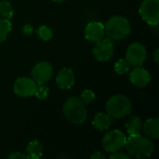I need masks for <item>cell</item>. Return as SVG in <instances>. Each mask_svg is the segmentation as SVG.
<instances>
[{
    "instance_id": "4316f807",
    "label": "cell",
    "mask_w": 159,
    "mask_h": 159,
    "mask_svg": "<svg viewBox=\"0 0 159 159\" xmlns=\"http://www.w3.org/2000/svg\"><path fill=\"white\" fill-rule=\"evenodd\" d=\"M91 158L93 159H105L106 158V157L103 155V154H102L101 152H95L91 157H90Z\"/></svg>"
},
{
    "instance_id": "8fae6325",
    "label": "cell",
    "mask_w": 159,
    "mask_h": 159,
    "mask_svg": "<svg viewBox=\"0 0 159 159\" xmlns=\"http://www.w3.org/2000/svg\"><path fill=\"white\" fill-rule=\"evenodd\" d=\"M105 34L104 24L100 21H92L87 24L85 28V37L90 42H98Z\"/></svg>"
},
{
    "instance_id": "d6986e66",
    "label": "cell",
    "mask_w": 159,
    "mask_h": 159,
    "mask_svg": "<svg viewBox=\"0 0 159 159\" xmlns=\"http://www.w3.org/2000/svg\"><path fill=\"white\" fill-rule=\"evenodd\" d=\"M11 31V23L9 20L0 18V43L4 42Z\"/></svg>"
},
{
    "instance_id": "6da1fadb",
    "label": "cell",
    "mask_w": 159,
    "mask_h": 159,
    "mask_svg": "<svg viewBox=\"0 0 159 159\" xmlns=\"http://www.w3.org/2000/svg\"><path fill=\"white\" fill-rule=\"evenodd\" d=\"M128 154L134 158H147L152 156L155 145L151 139L140 133L129 135L125 143Z\"/></svg>"
},
{
    "instance_id": "7a4b0ae2",
    "label": "cell",
    "mask_w": 159,
    "mask_h": 159,
    "mask_svg": "<svg viewBox=\"0 0 159 159\" xmlns=\"http://www.w3.org/2000/svg\"><path fill=\"white\" fill-rule=\"evenodd\" d=\"M62 113L65 118L73 124H83L88 116V112L84 102L80 98L70 97L68 98L62 107Z\"/></svg>"
},
{
    "instance_id": "cb8c5ba5",
    "label": "cell",
    "mask_w": 159,
    "mask_h": 159,
    "mask_svg": "<svg viewBox=\"0 0 159 159\" xmlns=\"http://www.w3.org/2000/svg\"><path fill=\"white\" fill-rule=\"evenodd\" d=\"M111 159H129L130 156L129 154H125V153H121V152H115L112 153V155L110 156Z\"/></svg>"
},
{
    "instance_id": "44dd1931",
    "label": "cell",
    "mask_w": 159,
    "mask_h": 159,
    "mask_svg": "<svg viewBox=\"0 0 159 159\" xmlns=\"http://www.w3.org/2000/svg\"><path fill=\"white\" fill-rule=\"evenodd\" d=\"M129 64L126 59H119L115 64V71L118 75H124L129 72Z\"/></svg>"
},
{
    "instance_id": "4fadbf2b",
    "label": "cell",
    "mask_w": 159,
    "mask_h": 159,
    "mask_svg": "<svg viewBox=\"0 0 159 159\" xmlns=\"http://www.w3.org/2000/svg\"><path fill=\"white\" fill-rule=\"evenodd\" d=\"M75 74L72 69L63 67L60 70L56 77L57 86L61 89H69L75 84Z\"/></svg>"
},
{
    "instance_id": "484cf974",
    "label": "cell",
    "mask_w": 159,
    "mask_h": 159,
    "mask_svg": "<svg viewBox=\"0 0 159 159\" xmlns=\"http://www.w3.org/2000/svg\"><path fill=\"white\" fill-rule=\"evenodd\" d=\"M22 32H23V34H26V35H30V34H33V32H34V28H33V26H32L31 24L27 23V24L23 25V27H22Z\"/></svg>"
},
{
    "instance_id": "ffe728a7",
    "label": "cell",
    "mask_w": 159,
    "mask_h": 159,
    "mask_svg": "<svg viewBox=\"0 0 159 159\" xmlns=\"http://www.w3.org/2000/svg\"><path fill=\"white\" fill-rule=\"evenodd\" d=\"M36 34L38 37L43 41H49L53 37V32L52 30L47 26V25H41L37 28Z\"/></svg>"
},
{
    "instance_id": "83f0119b",
    "label": "cell",
    "mask_w": 159,
    "mask_h": 159,
    "mask_svg": "<svg viewBox=\"0 0 159 159\" xmlns=\"http://www.w3.org/2000/svg\"><path fill=\"white\" fill-rule=\"evenodd\" d=\"M154 61H155V62H157V63H158L159 61V49L158 48H157L156 50H155V52H154Z\"/></svg>"
},
{
    "instance_id": "8992f818",
    "label": "cell",
    "mask_w": 159,
    "mask_h": 159,
    "mask_svg": "<svg viewBox=\"0 0 159 159\" xmlns=\"http://www.w3.org/2000/svg\"><path fill=\"white\" fill-rule=\"evenodd\" d=\"M139 12L142 19L149 25H157L159 22V1L144 0L141 6Z\"/></svg>"
},
{
    "instance_id": "9a60e30c",
    "label": "cell",
    "mask_w": 159,
    "mask_h": 159,
    "mask_svg": "<svg viewBox=\"0 0 159 159\" xmlns=\"http://www.w3.org/2000/svg\"><path fill=\"white\" fill-rule=\"evenodd\" d=\"M113 119L114 118L111 116H109L107 113L101 112L96 114V116H94L92 125L96 129L100 131H104L110 128L111 124L113 123Z\"/></svg>"
},
{
    "instance_id": "603a6c76",
    "label": "cell",
    "mask_w": 159,
    "mask_h": 159,
    "mask_svg": "<svg viewBox=\"0 0 159 159\" xmlns=\"http://www.w3.org/2000/svg\"><path fill=\"white\" fill-rule=\"evenodd\" d=\"M48 88L43 85H36L35 90H34V96L38 100H46L48 95Z\"/></svg>"
},
{
    "instance_id": "ac0fdd59",
    "label": "cell",
    "mask_w": 159,
    "mask_h": 159,
    "mask_svg": "<svg viewBox=\"0 0 159 159\" xmlns=\"http://www.w3.org/2000/svg\"><path fill=\"white\" fill-rule=\"evenodd\" d=\"M14 14V9L12 5L6 0L0 2V17L3 19L10 20L12 19Z\"/></svg>"
},
{
    "instance_id": "5b68a950",
    "label": "cell",
    "mask_w": 159,
    "mask_h": 159,
    "mask_svg": "<svg viewBox=\"0 0 159 159\" xmlns=\"http://www.w3.org/2000/svg\"><path fill=\"white\" fill-rule=\"evenodd\" d=\"M127 137L126 135L118 129H114L107 132L102 140V144L103 149L108 153H115L121 150L126 143Z\"/></svg>"
},
{
    "instance_id": "f1b7e54d",
    "label": "cell",
    "mask_w": 159,
    "mask_h": 159,
    "mask_svg": "<svg viewBox=\"0 0 159 159\" xmlns=\"http://www.w3.org/2000/svg\"><path fill=\"white\" fill-rule=\"evenodd\" d=\"M54 2H56V3H62L63 1H65V0H53Z\"/></svg>"
},
{
    "instance_id": "5bb4252c",
    "label": "cell",
    "mask_w": 159,
    "mask_h": 159,
    "mask_svg": "<svg viewBox=\"0 0 159 159\" xmlns=\"http://www.w3.org/2000/svg\"><path fill=\"white\" fill-rule=\"evenodd\" d=\"M142 131L149 139L157 140L159 138L158 118L155 117V118H149L148 120H146V122L144 124H143Z\"/></svg>"
},
{
    "instance_id": "7c38bea8",
    "label": "cell",
    "mask_w": 159,
    "mask_h": 159,
    "mask_svg": "<svg viewBox=\"0 0 159 159\" xmlns=\"http://www.w3.org/2000/svg\"><path fill=\"white\" fill-rule=\"evenodd\" d=\"M129 79L132 85H134L135 87L145 88L149 84L151 77L149 72L146 69L141 66H137L133 70H131L129 74Z\"/></svg>"
},
{
    "instance_id": "9c48e42d",
    "label": "cell",
    "mask_w": 159,
    "mask_h": 159,
    "mask_svg": "<svg viewBox=\"0 0 159 159\" xmlns=\"http://www.w3.org/2000/svg\"><path fill=\"white\" fill-rule=\"evenodd\" d=\"M53 75V67L48 61L37 62L32 69L31 76L36 85H44L51 79Z\"/></svg>"
},
{
    "instance_id": "3957f363",
    "label": "cell",
    "mask_w": 159,
    "mask_h": 159,
    "mask_svg": "<svg viewBox=\"0 0 159 159\" xmlns=\"http://www.w3.org/2000/svg\"><path fill=\"white\" fill-rule=\"evenodd\" d=\"M105 34L112 40H120L127 37L131 32L129 20L120 15L111 17L104 25Z\"/></svg>"
},
{
    "instance_id": "30bf717a",
    "label": "cell",
    "mask_w": 159,
    "mask_h": 159,
    "mask_svg": "<svg viewBox=\"0 0 159 159\" xmlns=\"http://www.w3.org/2000/svg\"><path fill=\"white\" fill-rule=\"evenodd\" d=\"M36 84L32 78L20 77L17 79L13 85V91L20 97H31L34 94Z\"/></svg>"
},
{
    "instance_id": "d4e9b609",
    "label": "cell",
    "mask_w": 159,
    "mask_h": 159,
    "mask_svg": "<svg viewBox=\"0 0 159 159\" xmlns=\"http://www.w3.org/2000/svg\"><path fill=\"white\" fill-rule=\"evenodd\" d=\"M8 159H17V158H20V159H26L28 158L27 156L25 154H22L20 152H14L12 154H10L8 157H7Z\"/></svg>"
},
{
    "instance_id": "7402d4cb",
    "label": "cell",
    "mask_w": 159,
    "mask_h": 159,
    "mask_svg": "<svg viewBox=\"0 0 159 159\" xmlns=\"http://www.w3.org/2000/svg\"><path fill=\"white\" fill-rule=\"evenodd\" d=\"M95 98H96L95 93L90 89H85L80 94V99L84 102L85 105L90 104L95 100Z\"/></svg>"
},
{
    "instance_id": "e0dca14e",
    "label": "cell",
    "mask_w": 159,
    "mask_h": 159,
    "mask_svg": "<svg viewBox=\"0 0 159 159\" xmlns=\"http://www.w3.org/2000/svg\"><path fill=\"white\" fill-rule=\"evenodd\" d=\"M125 127L129 135H135L142 131L143 121L139 116H131L126 122Z\"/></svg>"
},
{
    "instance_id": "277c9868",
    "label": "cell",
    "mask_w": 159,
    "mask_h": 159,
    "mask_svg": "<svg viewBox=\"0 0 159 159\" xmlns=\"http://www.w3.org/2000/svg\"><path fill=\"white\" fill-rule=\"evenodd\" d=\"M106 112L113 118H123L130 115L132 104L129 98L124 95L116 94L112 96L105 104Z\"/></svg>"
},
{
    "instance_id": "52a82bcc",
    "label": "cell",
    "mask_w": 159,
    "mask_h": 159,
    "mask_svg": "<svg viewBox=\"0 0 159 159\" xmlns=\"http://www.w3.org/2000/svg\"><path fill=\"white\" fill-rule=\"evenodd\" d=\"M147 51L145 47L141 43H132L129 46L126 51V60L129 66H142L146 60Z\"/></svg>"
},
{
    "instance_id": "2e32d148",
    "label": "cell",
    "mask_w": 159,
    "mask_h": 159,
    "mask_svg": "<svg viewBox=\"0 0 159 159\" xmlns=\"http://www.w3.org/2000/svg\"><path fill=\"white\" fill-rule=\"evenodd\" d=\"M43 145L41 144L40 142L37 140L32 141L28 143L26 147V153H27V157L31 159H38L42 157L43 156Z\"/></svg>"
},
{
    "instance_id": "ba28073f",
    "label": "cell",
    "mask_w": 159,
    "mask_h": 159,
    "mask_svg": "<svg viewBox=\"0 0 159 159\" xmlns=\"http://www.w3.org/2000/svg\"><path fill=\"white\" fill-rule=\"evenodd\" d=\"M115 52L114 42L111 38H102L96 42L93 48L94 58L99 61H107L112 59Z\"/></svg>"
}]
</instances>
